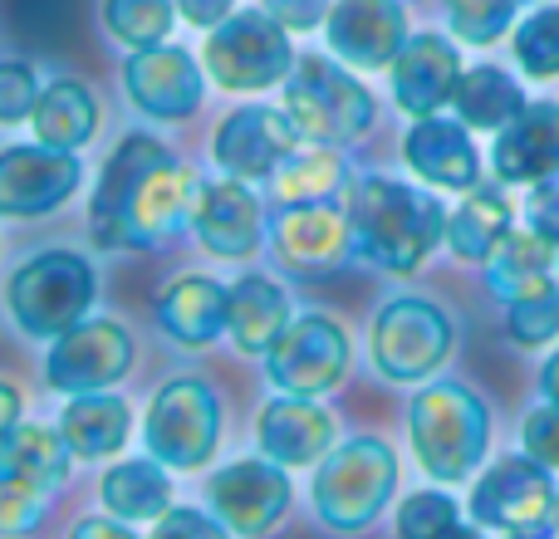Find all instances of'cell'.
<instances>
[{"label": "cell", "instance_id": "1", "mask_svg": "<svg viewBox=\"0 0 559 539\" xmlns=\"http://www.w3.org/2000/svg\"><path fill=\"white\" fill-rule=\"evenodd\" d=\"M348 221L354 245L368 265L388 275H413L447 241V206L423 187L393 182V177H358L348 192Z\"/></svg>", "mask_w": 559, "mask_h": 539}, {"label": "cell", "instance_id": "2", "mask_svg": "<svg viewBox=\"0 0 559 539\" xmlns=\"http://www.w3.org/2000/svg\"><path fill=\"white\" fill-rule=\"evenodd\" d=\"M413 456L432 481L456 486L481 466L491 446V412L466 383H427L407 407Z\"/></svg>", "mask_w": 559, "mask_h": 539}, {"label": "cell", "instance_id": "3", "mask_svg": "<svg viewBox=\"0 0 559 539\" xmlns=\"http://www.w3.org/2000/svg\"><path fill=\"white\" fill-rule=\"evenodd\" d=\"M397 491V456L383 436H348L314 466L309 501L334 535H358L388 511Z\"/></svg>", "mask_w": 559, "mask_h": 539}, {"label": "cell", "instance_id": "4", "mask_svg": "<svg viewBox=\"0 0 559 539\" xmlns=\"http://www.w3.org/2000/svg\"><path fill=\"white\" fill-rule=\"evenodd\" d=\"M285 113L295 118L305 143L344 147L373 128V94L364 79L334 55H299L285 79Z\"/></svg>", "mask_w": 559, "mask_h": 539}, {"label": "cell", "instance_id": "5", "mask_svg": "<svg viewBox=\"0 0 559 539\" xmlns=\"http://www.w3.org/2000/svg\"><path fill=\"white\" fill-rule=\"evenodd\" d=\"M94 295H98V275L79 251L29 255L5 285L10 319L29 338H59L64 328H74L79 319H88Z\"/></svg>", "mask_w": 559, "mask_h": 539}, {"label": "cell", "instance_id": "6", "mask_svg": "<svg viewBox=\"0 0 559 539\" xmlns=\"http://www.w3.org/2000/svg\"><path fill=\"white\" fill-rule=\"evenodd\" d=\"M295 45H289V29L275 15L255 10H236L226 15L216 29H206V49L202 64L226 94H261L271 84H285L289 69H295Z\"/></svg>", "mask_w": 559, "mask_h": 539}, {"label": "cell", "instance_id": "7", "mask_svg": "<svg viewBox=\"0 0 559 539\" xmlns=\"http://www.w3.org/2000/svg\"><path fill=\"white\" fill-rule=\"evenodd\" d=\"M368 354L388 383H427L452 354V314L423 295L388 299L368 328Z\"/></svg>", "mask_w": 559, "mask_h": 539}, {"label": "cell", "instance_id": "8", "mask_svg": "<svg viewBox=\"0 0 559 539\" xmlns=\"http://www.w3.org/2000/svg\"><path fill=\"white\" fill-rule=\"evenodd\" d=\"M222 442V397L206 378H173L153 393L143 422V446L173 471H197Z\"/></svg>", "mask_w": 559, "mask_h": 539}, {"label": "cell", "instance_id": "9", "mask_svg": "<svg viewBox=\"0 0 559 539\" xmlns=\"http://www.w3.org/2000/svg\"><path fill=\"white\" fill-rule=\"evenodd\" d=\"M133 334L118 319H79L59 338H49L45 354V383L64 397L79 393H108L133 373Z\"/></svg>", "mask_w": 559, "mask_h": 539}, {"label": "cell", "instance_id": "10", "mask_svg": "<svg viewBox=\"0 0 559 539\" xmlns=\"http://www.w3.org/2000/svg\"><path fill=\"white\" fill-rule=\"evenodd\" d=\"M348 334L338 319L329 314H295L285 324V334L271 344L265 354V378L280 393H299V397H324L344 383L348 373Z\"/></svg>", "mask_w": 559, "mask_h": 539}, {"label": "cell", "instance_id": "11", "mask_svg": "<svg viewBox=\"0 0 559 539\" xmlns=\"http://www.w3.org/2000/svg\"><path fill=\"white\" fill-rule=\"evenodd\" d=\"M271 251H275V261L299 279L338 275V270L358 255L348 206H338V202L280 206L271 216Z\"/></svg>", "mask_w": 559, "mask_h": 539}, {"label": "cell", "instance_id": "12", "mask_svg": "<svg viewBox=\"0 0 559 539\" xmlns=\"http://www.w3.org/2000/svg\"><path fill=\"white\" fill-rule=\"evenodd\" d=\"M305 137H299L295 118L285 108H265V104H246L236 113H226L212 133V157L226 177L236 182H271L289 153H299Z\"/></svg>", "mask_w": 559, "mask_h": 539}, {"label": "cell", "instance_id": "13", "mask_svg": "<svg viewBox=\"0 0 559 539\" xmlns=\"http://www.w3.org/2000/svg\"><path fill=\"white\" fill-rule=\"evenodd\" d=\"M123 88L133 98V108L153 123H182L202 108L206 94V64H197V55H187L182 45H147L133 49L123 64Z\"/></svg>", "mask_w": 559, "mask_h": 539}, {"label": "cell", "instance_id": "14", "mask_svg": "<svg viewBox=\"0 0 559 539\" xmlns=\"http://www.w3.org/2000/svg\"><path fill=\"white\" fill-rule=\"evenodd\" d=\"M84 182L79 153H59L45 143L0 147V216L10 221H35L69 202Z\"/></svg>", "mask_w": 559, "mask_h": 539}, {"label": "cell", "instance_id": "15", "mask_svg": "<svg viewBox=\"0 0 559 539\" xmlns=\"http://www.w3.org/2000/svg\"><path fill=\"white\" fill-rule=\"evenodd\" d=\"M206 501L212 515L231 535H271L289 511V476L271 456H251V462H231L206 481Z\"/></svg>", "mask_w": 559, "mask_h": 539}, {"label": "cell", "instance_id": "16", "mask_svg": "<svg viewBox=\"0 0 559 539\" xmlns=\"http://www.w3.org/2000/svg\"><path fill=\"white\" fill-rule=\"evenodd\" d=\"M559 491L550 481V466L535 456H506L496 462L481 481L472 486V520L491 525V530H521V525L555 520Z\"/></svg>", "mask_w": 559, "mask_h": 539}, {"label": "cell", "instance_id": "17", "mask_svg": "<svg viewBox=\"0 0 559 539\" xmlns=\"http://www.w3.org/2000/svg\"><path fill=\"white\" fill-rule=\"evenodd\" d=\"M197 192H202V177L177 157L147 167L123 206V251H143V245H157L182 226H192Z\"/></svg>", "mask_w": 559, "mask_h": 539}, {"label": "cell", "instance_id": "18", "mask_svg": "<svg viewBox=\"0 0 559 539\" xmlns=\"http://www.w3.org/2000/svg\"><path fill=\"white\" fill-rule=\"evenodd\" d=\"M324 39L348 69H393L407 45V10L397 0H334Z\"/></svg>", "mask_w": 559, "mask_h": 539}, {"label": "cell", "instance_id": "19", "mask_svg": "<svg viewBox=\"0 0 559 539\" xmlns=\"http://www.w3.org/2000/svg\"><path fill=\"white\" fill-rule=\"evenodd\" d=\"M192 236L216 261H246V255H255L261 241L271 236V221H265L251 182L216 177V182H202V192H197Z\"/></svg>", "mask_w": 559, "mask_h": 539}, {"label": "cell", "instance_id": "20", "mask_svg": "<svg viewBox=\"0 0 559 539\" xmlns=\"http://www.w3.org/2000/svg\"><path fill=\"white\" fill-rule=\"evenodd\" d=\"M388 74H393V104L413 118H427L442 104H452L466 69H462V55H456L452 39L423 29V35H407L403 55L393 59Z\"/></svg>", "mask_w": 559, "mask_h": 539}, {"label": "cell", "instance_id": "21", "mask_svg": "<svg viewBox=\"0 0 559 539\" xmlns=\"http://www.w3.org/2000/svg\"><path fill=\"white\" fill-rule=\"evenodd\" d=\"M403 163L427 187H442V192H472L481 182V157H476V143L462 118H413L403 137Z\"/></svg>", "mask_w": 559, "mask_h": 539}, {"label": "cell", "instance_id": "22", "mask_svg": "<svg viewBox=\"0 0 559 539\" xmlns=\"http://www.w3.org/2000/svg\"><path fill=\"white\" fill-rule=\"evenodd\" d=\"M255 446L289 471V466H319L334 446V417L299 393H280L255 417Z\"/></svg>", "mask_w": 559, "mask_h": 539}, {"label": "cell", "instance_id": "23", "mask_svg": "<svg viewBox=\"0 0 559 539\" xmlns=\"http://www.w3.org/2000/svg\"><path fill=\"white\" fill-rule=\"evenodd\" d=\"M163 157H173L153 133H128L123 143L114 147V157L98 172V187L88 196V236H94L98 251H123V206L133 196L138 177L147 167H157Z\"/></svg>", "mask_w": 559, "mask_h": 539}, {"label": "cell", "instance_id": "24", "mask_svg": "<svg viewBox=\"0 0 559 539\" xmlns=\"http://www.w3.org/2000/svg\"><path fill=\"white\" fill-rule=\"evenodd\" d=\"M226 309H231V285L212 275H177L157 295V328L177 348H206L226 334Z\"/></svg>", "mask_w": 559, "mask_h": 539}, {"label": "cell", "instance_id": "25", "mask_svg": "<svg viewBox=\"0 0 559 539\" xmlns=\"http://www.w3.org/2000/svg\"><path fill=\"white\" fill-rule=\"evenodd\" d=\"M491 163L501 182H545L559 172V104H525L511 123L496 133Z\"/></svg>", "mask_w": 559, "mask_h": 539}, {"label": "cell", "instance_id": "26", "mask_svg": "<svg viewBox=\"0 0 559 539\" xmlns=\"http://www.w3.org/2000/svg\"><path fill=\"white\" fill-rule=\"evenodd\" d=\"M289 295L265 275H241L231 285V309H226V334L241 354L251 358H265L271 344L285 334L289 324Z\"/></svg>", "mask_w": 559, "mask_h": 539}, {"label": "cell", "instance_id": "27", "mask_svg": "<svg viewBox=\"0 0 559 539\" xmlns=\"http://www.w3.org/2000/svg\"><path fill=\"white\" fill-rule=\"evenodd\" d=\"M354 167L338 147H324V143H309L299 153H289L280 163V172L271 177V192L280 206H299V202H348L354 192Z\"/></svg>", "mask_w": 559, "mask_h": 539}, {"label": "cell", "instance_id": "28", "mask_svg": "<svg viewBox=\"0 0 559 539\" xmlns=\"http://www.w3.org/2000/svg\"><path fill=\"white\" fill-rule=\"evenodd\" d=\"M59 432L74 446L79 462H104V456L123 452L128 432H133V412L118 393H79L59 412Z\"/></svg>", "mask_w": 559, "mask_h": 539}, {"label": "cell", "instance_id": "29", "mask_svg": "<svg viewBox=\"0 0 559 539\" xmlns=\"http://www.w3.org/2000/svg\"><path fill=\"white\" fill-rule=\"evenodd\" d=\"M98 501L108 515L128 525H147L163 520L173 511V481H167V466L157 456H138V462H118L108 466V476L98 481Z\"/></svg>", "mask_w": 559, "mask_h": 539}, {"label": "cell", "instance_id": "30", "mask_svg": "<svg viewBox=\"0 0 559 539\" xmlns=\"http://www.w3.org/2000/svg\"><path fill=\"white\" fill-rule=\"evenodd\" d=\"M69 466H74V446L64 442V432H49V427L20 422L0 442V471L25 481L39 495H55L69 481Z\"/></svg>", "mask_w": 559, "mask_h": 539}, {"label": "cell", "instance_id": "31", "mask_svg": "<svg viewBox=\"0 0 559 539\" xmlns=\"http://www.w3.org/2000/svg\"><path fill=\"white\" fill-rule=\"evenodd\" d=\"M511 202L501 187H481L476 182L462 202L447 212V245L456 261H486L496 245L511 236Z\"/></svg>", "mask_w": 559, "mask_h": 539}, {"label": "cell", "instance_id": "32", "mask_svg": "<svg viewBox=\"0 0 559 539\" xmlns=\"http://www.w3.org/2000/svg\"><path fill=\"white\" fill-rule=\"evenodd\" d=\"M29 123H35V143L59 147V153H79L98 133V104L79 79H55V84H45Z\"/></svg>", "mask_w": 559, "mask_h": 539}, {"label": "cell", "instance_id": "33", "mask_svg": "<svg viewBox=\"0 0 559 539\" xmlns=\"http://www.w3.org/2000/svg\"><path fill=\"white\" fill-rule=\"evenodd\" d=\"M555 251L559 245L550 236H540L535 226H525V231H511L501 245H496L491 255H486V285H491L496 299H515L525 295V289L545 285V279H555Z\"/></svg>", "mask_w": 559, "mask_h": 539}, {"label": "cell", "instance_id": "34", "mask_svg": "<svg viewBox=\"0 0 559 539\" xmlns=\"http://www.w3.org/2000/svg\"><path fill=\"white\" fill-rule=\"evenodd\" d=\"M452 108H456V118H462L466 128H481V133H501V128L525 108V94H521V84H515L506 69L476 64V69H466L462 84H456Z\"/></svg>", "mask_w": 559, "mask_h": 539}, {"label": "cell", "instance_id": "35", "mask_svg": "<svg viewBox=\"0 0 559 539\" xmlns=\"http://www.w3.org/2000/svg\"><path fill=\"white\" fill-rule=\"evenodd\" d=\"M177 20V0H104V29L128 49L163 45Z\"/></svg>", "mask_w": 559, "mask_h": 539}, {"label": "cell", "instance_id": "36", "mask_svg": "<svg viewBox=\"0 0 559 539\" xmlns=\"http://www.w3.org/2000/svg\"><path fill=\"white\" fill-rule=\"evenodd\" d=\"M506 334L521 348H540V344H550V338H559V285L555 279L506 299Z\"/></svg>", "mask_w": 559, "mask_h": 539}, {"label": "cell", "instance_id": "37", "mask_svg": "<svg viewBox=\"0 0 559 539\" xmlns=\"http://www.w3.org/2000/svg\"><path fill=\"white\" fill-rule=\"evenodd\" d=\"M515 64L531 79L559 74V5H540L535 15L521 20V29H515Z\"/></svg>", "mask_w": 559, "mask_h": 539}, {"label": "cell", "instance_id": "38", "mask_svg": "<svg viewBox=\"0 0 559 539\" xmlns=\"http://www.w3.org/2000/svg\"><path fill=\"white\" fill-rule=\"evenodd\" d=\"M442 10L462 45H496L515 20V0H442Z\"/></svg>", "mask_w": 559, "mask_h": 539}, {"label": "cell", "instance_id": "39", "mask_svg": "<svg viewBox=\"0 0 559 539\" xmlns=\"http://www.w3.org/2000/svg\"><path fill=\"white\" fill-rule=\"evenodd\" d=\"M462 520L456 501L447 491H413L397 505V539H442L452 525Z\"/></svg>", "mask_w": 559, "mask_h": 539}, {"label": "cell", "instance_id": "40", "mask_svg": "<svg viewBox=\"0 0 559 539\" xmlns=\"http://www.w3.org/2000/svg\"><path fill=\"white\" fill-rule=\"evenodd\" d=\"M39 94H45V84L25 59H0V123H25L35 113Z\"/></svg>", "mask_w": 559, "mask_h": 539}, {"label": "cell", "instance_id": "41", "mask_svg": "<svg viewBox=\"0 0 559 539\" xmlns=\"http://www.w3.org/2000/svg\"><path fill=\"white\" fill-rule=\"evenodd\" d=\"M39 515H45V495L29 491V486L15 481V476L0 471V539L29 535L39 525Z\"/></svg>", "mask_w": 559, "mask_h": 539}, {"label": "cell", "instance_id": "42", "mask_svg": "<svg viewBox=\"0 0 559 539\" xmlns=\"http://www.w3.org/2000/svg\"><path fill=\"white\" fill-rule=\"evenodd\" d=\"M521 442H525V456H535L540 466L559 471V403H545L525 417Z\"/></svg>", "mask_w": 559, "mask_h": 539}, {"label": "cell", "instance_id": "43", "mask_svg": "<svg viewBox=\"0 0 559 539\" xmlns=\"http://www.w3.org/2000/svg\"><path fill=\"white\" fill-rule=\"evenodd\" d=\"M147 539H231V530H226L216 515H206V511L173 505V511L153 525V535H147Z\"/></svg>", "mask_w": 559, "mask_h": 539}, {"label": "cell", "instance_id": "44", "mask_svg": "<svg viewBox=\"0 0 559 539\" xmlns=\"http://www.w3.org/2000/svg\"><path fill=\"white\" fill-rule=\"evenodd\" d=\"M265 15H275L289 35H305V29H319L334 10V0H261Z\"/></svg>", "mask_w": 559, "mask_h": 539}, {"label": "cell", "instance_id": "45", "mask_svg": "<svg viewBox=\"0 0 559 539\" xmlns=\"http://www.w3.org/2000/svg\"><path fill=\"white\" fill-rule=\"evenodd\" d=\"M525 212H531L535 231L550 236V241L559 245V172H550L545 182L531 187V206H525Z\"/></svg>", "mask_w": 559, "mask_h": 539}, {"label": "cell", "instance_id": "46", "mask_svg": "<svg viewBox=\"0 0 559 539\" xmlns=\"http://www.w3.org/2000/svg\"><path fill=\"white\" fill-rule=\"evenodd\" d=\"M236 0H177V15L187 20V25H197V29H216L226 15H236Z\"/></svg>", "mask_w": 559, "mask_h": 539}, {"label": "cell", "instance_id": "47", "mask_svg": "<svg viewBox=\"0 0 559 539\" xmlns=\"http://www.w3.org/2000/svg\"><path fill=\"white\" fill-rule=\"evenodd\" d=\"M69 539H138V535L128 530V520H118V515H88V520L74 525Z\"/></svg>", "mask_w": 559, "mask_h": 539}, {"label": "cell", "instance_id": "48", "mask_svg": "<svg viewBox=\"0 0 559 539\" xmlns=\"http://www.w3.org/2000/svg\"><path fill=\"white\" fill-rule=\"evenodd\" d=\"M20 407H25V403H20V387L0 378V442H5V436L20 427Z\"/></svg>", "mask_w": 559, "mask_h": 539}, {"label": "cell", "instance_id": "49", "mask_svg": "<svg viewBox=\"0 0 559 539\" xmlns=\"http://www.w3.org/2000/svg\"><path fill=\"white\" fill-rule=\"evenodd\" d=\"M540 393H545V403H559V348L550 354V363L540 368Z\"/></svg>", "mask_w": 559, "mask_h": 539}, {"label": "cell", "instance_id": "50", "mask_svg": "<svg viewBox=\"0 0 559 539\" xmlns=\"http://www.w3.org/2000/svg\"><path fill=\"white\" fill-rule=\"evenodd\" d=\"M506 539H555V520H540V525H521V530H506Z\"/></svg>", "mask_w": 559, "mask_h": 539}, {"label": "cell", "instance_id": "51", "mask_svg": "<svg viewBox=\"0 0 559 539\" xmlns=\"http://www.w3.org/2000/svg\"><path fill=\"white\" fill-rule=\"evenodd\" d=\"M442 539H486V535L476 530V525H462V520H456V525H452V530H447Z\"/></svg>", "mask_w": 559, "mask_h": 539}, {"label": "cell", "instance_id": "52", "mask_svg": "<svg viewBox=\"0 0 559 539\" xmlns=\"http://www.w3.org/2000/svg\"><path fill=\"white\" fill-rule=\"evenodd\" d=\"M555 520H559V505H555Z\"/></svg>", "mask_w": 559, "mask_h": 539}]
</instances>
